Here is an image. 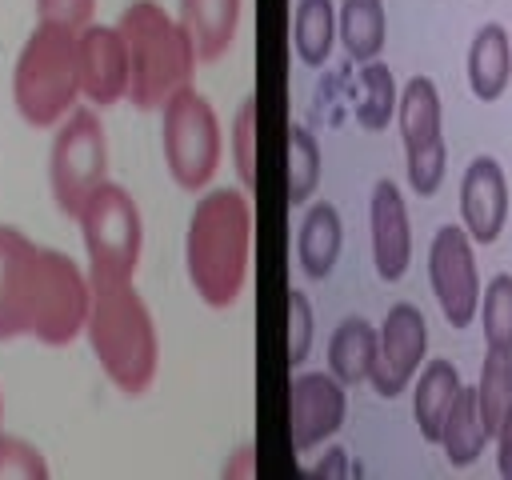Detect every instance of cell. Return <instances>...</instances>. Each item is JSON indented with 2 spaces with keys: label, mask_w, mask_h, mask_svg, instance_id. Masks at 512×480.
<instances>
[{
  "label": "cell",
  "mask_w": 512,
  "mask_h": 480,
  "mask_svg": "<svg viewBox=\"0 0 512 480\" xmlns=\"http://www.w3.org/2000/svg\"><path fill=\"white\" fill-rule=\"evenodd\" d=\"M252 256V204L236 188H212L196 200L188 236H184V268L196 296L208 308H228L244 292Z\"/></svg>",
  "instance_id": "cell-1"
},
{
  "label": "cell",
  "mask_w": 512,
  "mask_h": 480,
  "mask_svg": "<svg viewBox=\"0 0 512 480\" xmlns=\"http://www.w3.org/2000/svg\"><path fill=\"white\" fill-rule=\"evenodd\" d=\"M88 344L92 356L100 360L104 376L124 392L140 396L156 380L160 364V344H156V324L140 292L128 284H100L92 288V308H88Z\"/></svg>",
  "instance_id": "cell-2"
},
{
  "label": "cell",
  "mask_w": 512,
  "mask_h": 480,
  "mask_svg": "<svg viewBox=\"0 0 512 480\" xmlns=\"http://www.w3.org/2000/svg\"><path fill=\"white\" fill-rule=\"evenodd\" d=\"M120 36L128 48V100L140 112L164 108L172 92L192 84L196 72V48L180 20L168 16L164 4L156 0H132L120 12Z\"/></svg>",
  "instance_id": "cell-3"
},
{
  "label": "cell",
  "mask_w": 512,
  "mask_h": 480,
  "mask_svg": "<svg viewBox=\"0 0 512 480\" xmlns=\"http://www.w3.org/2000/svg\"><path fill=\"white\" fill-rule=\"evenodd\" d=\"M76 96H80L76 32L60 24H36L12 68L16 112L32 128H52L76 108Z\"/></svg>",
  "instance_id": "cell-4"
},
{
  "label": "cell",
  "mask_w": 512,
  "mask_h": 480,
  "mask_svg": "<svg viewBox=\"0 0 512 480\" xmlns=\"http://www.w3.org/2000/svg\"><path fill=\"white\" fill-rule=\"evenodd\" d=\"M76 224H80L84 252H88V284L92 288L128 284L136 276L140 248H144L140 208L128 196V188L104 180L76 212Z\"/></svg>",
  "instance_id": "cell-5"
},
{
  "label": "cell",
  "mask_w": 512,
  "mask_h": 480,
  "mask_svg": "<svg viewBox=\"0 0 512 480\" xmlns=\"http://www.w3.org/2000/svg\"><path fill=\"white\" fill-rule=\"evenodd\" d=\"M160 132H164V164L168 176L184 192H204L220 168V120L216 108L184 84L172 92L160 108Z\"/></svg>",
  "instance_id": "cell-6"
},
{
  "label": "cell",
  "mask_w": 512,
  "mask_h": 480,
  "mask_svg": "<svg viewBox=\"0 0 512 480\" xmlns=\"http://www.w3.org/2000/svg\"><path fill=\"white\" fill-rule=\"evenodd\" d=\"M108 180V140L104 124L92 108H72L48 152V184L52 200L64 216L76 220L84 200Z\"/></svg>",
  "instance_id": "cell-7"
},
{
  "label": "cell",
  "mask_w": 512,
  "mask_h": 480,
  "mask_svg": "<svg viewBox=\"0 0 512 480\" xmlns=\"http://www.w3.org/2000/svg\"><path fill=\"white\" fill-rule=\"evenodd\" d=\"M92 308V284L80 264L56 248L36 252V284H32V336L48 348L72 344Z\"/></svg>",
  "instance_id": "cell-8"
},
{
  "label": "cell",
  "mask_w": 512,
  "mask_h": 480,
  "mask_svg": "<svg viewBox=\"0 0 512 480\" xmlns=\"http://www.w3.org/2000/svg\"><path fill=\"white\" fill-rule=\"evenodd\" d=\"M428 280H432L444 320L452 328L472 324V316L480 308V272H476L472 236L464 232V224L436 228L432 248H428Z\"/></svg>",
  "instance_id": "cell-9"
},
{
  "label": "cell",
  "mask_w": 512,
  "mask_h": 480,
  "mask_svg": "<svg viewBox=\"0 0 512 480\" xmlns=\"http://www.w3.org/2000/svg\"><path fill=\"white\" fill-rule=\"evenodd\" d=\"M424 352H428L424 312L408 300L392 304L384 324L376 328V356H372V372H368V384L376 388V396H384V400L400 396L416 380Z\"/></svg>",
  "instance_id": "cell-10"
},
{
  "label": "cell",
  "mask_w": 512,
  "mask_h": 480,
  "mask_svg": "<svg viewBox=\"0 0 512 480\" xmlns=\"http://www.w3.org/2000/svg\"><path fill=\"white\" fill-rule=\"evenodd\" d=\"M348 412L344 384L332 372H300L288 384V428H292V448L312 452L324 444L332 432H340Z\"/></svg>",
  "instance_id": "cell-11"
},
{
  "label": "cell",
  "mask_w": 512,
  "mask_h": 480,
  "mask_svg": "<svg viewBox=\"0 0 512 480\" xmlns=\"http://www.w3.org/2000/svg\"><path fill=\"white\" fill-rule=\"evenodd\" d=\"M36 252L20 228L0 224V340L32 336V284H36Z\"/></svg>",
  "instance_id": "cell-12"
},
{
  "label": "cell",
  "mask_w": 512,
  "mask_h": 480,
  "mask_svg": "<svg viewBox=\"0 0 512 480\" xmlns=\"http://www.w3.org/2000/svg\"><path fill=\"white\" fill-rule=\"evenodd\" d=\"M76 68L80 92L92 104H116L128 96V48L120 28L88 24L76 32Z\"/></svg>",
  "instance_id": "cell-13"
},
{
  "label": "cell",
  "mask_w": 512,
  "mask_h": 480,
  "mask_svg": "<svg viewBox=\"0 0 512 480\" xmlns=\"http://www.w3.org/2000/svg\"><path fill=\"white\" fill-rule=\"evenodd\" d=\"M508 220V180L496 156H476L460 176V224L476 244L500 240Z\"/></svg>",
  "instance_id": "cell-14"
},
{
  "label": "cell",
  "mask_w": 512,
  "mask_h": 480,
  "mask_svg": "<svg viewBox=\"0 0 512 480\" xmlns=\"http://www.w3.org/2000/svg\"><path fill=\"white\" fill-rule=\"evenodd\" d=\"M368 224H372V264L380 280H400L412 260V224L404 196L392 180H376L372 204H368Z\"/></svg>",
  "instance_id": "cell-15"
},
{
  "label": "cell",
  "mask_w": 512,
  "mask_h": 480,
  "mask_svg": "<svg viewBox=\"0 0 512 480\" xmlns=\"http://www.w3.org/2000/svg\"><path fill=\"white\" fill-rule=\"evenodd\" d=\"M180 28L188 32L196 60L212 64L220 60L232 40H236V24H240V0H180Z\"/></svg>",
  "instance_id": "cell-16"
},
{
  "label": "cell",
  "mask_w": 512,
  "mask_h": 480,
  "mask_svg": "<svg viewBox=\"0 0 512 480\" xmlns=\"http://www.w3.org/2000/svg\"><path fill=\"white\" fill-rule=\"evenodd\" d=\"M340 244H344V224H340L336 204L316 200L304 212L300 232H296V260H300L304 276L308 280H324L340 260Z\"/></svg>",
  "instance_id": "cell-17"
},
{
  "label": "cell",
  "mask_w": 512,
  "mask_h": 480,
  "mask_svg": "<svg viewBox=\"0 0 512 480\" xmlns=\"http://www.w3.org/2000/svg\"><path fill=\"white\" fill-rule=\"evenodd\" d=\"M512 80V36L500 24H484L468 44V88L476 100L492 104Z\"/></svg>",
  "instance_id": "cell-18"
},
{
  "label": "cell",
  "mask_w": 512,
  "mask_h": 480,
  "mask_svg": "<svg viewBox=\"0 0 512 480\" xmlns=\"http://www.w3.org/2000/svg\"><path fill=\"white\" fill-rule=\"evenodd\" d=\"M460 392V372L452 360H428L420 372H416V384H412V420L420 428V436L428 444L440 440V424L452 408Z\"/></svg>",
  "instance_id": "cell-19"
},
{
  "label": "cell",
  "mask_w": 512,
  "mask_h": 480,
  "mask_svg": "<svg viewBox=\"0 0 512 480\" xmlns=\"http://www.w3.org/2000/svg\"><path fill=\"white\" fill-rule=\"evenodd\" d=\"M488 440L492 436H488L484 416L476 408V388H464L460 384V392H456V400H452V408H448V416L440 424V440L436 444L444 448V456H448L452 468H464V464H472L484 452Z\"/></svg>",
  "instance_id": "cell-20"
},
{
  "label": "cell",
  "mask_w": 512,
  "mask_h": 480,
  "mask_svg": "<svg viewBox=\"0 0 512 480\" xmlns=\"http://www.w3.org/2000/svg\"><path fill=\"white\" fill-rule=\"evenodd\" d=\"M396 120H400V140H404V152L412 148H424L432 140H444L440 136V92L428 76H412L400 92V104H396Z\"/></svg>",
  "instance_id": "cell-21"
},
{
  "label": "cell",
  "mask_w": 512,
  "mask_h": 480,
  "mask_svg": "<svg viewBox=\"0 0 512 480\" xmlns=\"http://www.w3.org/2000/svg\"><path fill=\"white\" fill-rule=\"evenodd\" d=\"M372 356H376V328L364 316H348L336 324V332L328 336V372L340 384H360L372 372Z\"/></svg>",
  "instance_id": "cell-22"
},
{
  "label": "cell",
  "mask_w": 512,
  "mask_h": 480,
  "mask_svg": "<svg viewBox=\"0 0 512 480\" xmlns=\"http://www.w3.org/2000/svg\"><path fill=\"white\" fill-rule=\"evenodd\" d=\"M340 44L344 52L364 64L376 60L384 48V32H388V16H384V0H340Z\"/></svg>",
  "instance_id": "cell-23"
},
{
  "label": "cell",
  "mask_w": 512,
  "mask_h": 480,
  "mask_svg": "<svg viewBox=\"0 0 512 480\" xmlns=\"http://www.w3.org/2000/svg\"><path fill=\"white\" fill-rule=\"evenodd\" d=\"M336 44V8L332 0H300L292 16V48L308 68H320Z\"/></svg>",
  "instance_id": "cell-24"
},
{
  "label": "cell",
  "mask_w": 512,
  "mask_h": 480,
  "mask_svg": "<svg viewBox=\"0 0 512 480\" xmlns=\"http://www.w3.org/2000/svg\"><path fill=\"white\" fill-rule=\"evenodd\" d=\"M396 104H400V92H396L392 68L380 64V60H364L360 92H356V120H360V128H368V132L388 128L392 116H396Z\"/></svg>",
  "instance_id": "cell-25"
},
{
  "label": "cell",
  "mask_w": 512,
  "mask_h": 480,
  "mask_svg": "<svg viewBox=\"0 0 512 480\" xmlns=\"http://www.w3.org/2000/svg\"><path fill=\"white\" fill-rule=\"evenodd\" d=\"M472 388H476V408L484 416V428H488V436H496L504 412L512 408V352L488 348V356L480 364V380Z\"/></svg>",
  "instance_id": "cell-26"
},
{
  "label": "cell",
  "mask_w": 512,
  "mask_h": 480,
  "mask_svg": "<svg viewBox=\"0 0 512 480\" xmlns=\"http://www.w3.org/2000/svg\"><path fill=\"white\" fill-rule=\"evenodd\" d=\"M320 184V144L304 124H288V204H304Z\"/></svg>",
  "instance_id": "cell-27"
},
{
  "label": "cell",
  "mask_w": 512,
  "mask_h": 480,
  "mask_svg": "<svg viewBox=\"0 0 512 480\" xmlns=\"http://www.w3.org/2000/svg\"><path fill=\"white\" fill-rule=\"evenodd\" d=\"M480 328H484V348L512 352V276L500 272L480 288Z\"/></svg>",
  "instance_id": "cell-28"
},
{
  "label": "cell",
  "mask_w": 512,
  "mask_h": 480,
  "mask_svg": "<svg viewBox=\"0 0 512 480\" xmlns=\"http://www.w3.org/2000/svg\"><path fill=\"white\" fill-rule=\"evenodd\" d=\"M232 164L240 184L252 192L256 188V96H244L232 116Z\"/></svg>",
  "instance_id": "cell-29"
},
{
  "label": "cell",
  "mask_w": 512,
  "mask_h": 480,
  "mask_svg": "<svg viewBox=\"0 0 512 480\" xmlns=\"http://www.w3.org/2000/svg\"><path fill=\"white\" fill-rule=\"evenodd\" d=\"M404 156H408V184H412V192L416 196H436V188L444 180V160H448L444 140H432V144L412 148Z\"/></svg>",
  "instance_id": "cell-30"
},
{
  "label": "cell",
  "mask_w": 512,
  "mask_h": 480,
  "mask_svg": "<svg viewBox=\"0 0 512 480\" xmlns=\"http://www.w3.org/2000/svg\"><path fill=\"white\" fill-rule=\"evenodd\" d=\"M312 348V304L304 292H288V364H304Z\"/></svg>",
  "instance_id": "cell-31"
},
{
  "label": "cell",
  "mask_w": 512,
  "mask_h": 480,
  "mask_svg": "<svg viewBox=\"0 0 512 480\" xmlns=\"http://www.w3.org/2000/svg\"><path fill=\"white\" fill-rule=\"evenodd\" d=\"M0 476H32V480H44L48 476V464H44V456L28 440L0 436Z\"/></svg>",
  "instance_id": "cell-32"
},
{
  "label": "cell",
  "mask_w": 512,
  "mask_h": 480,
  "mask_svg": "<svg viewBox=\"0 0 512 480\" xmlns=\"http://www.w3.org/2000/svg\"><path fill=\"white\" fill-rule=\"evenodd\" d=\"M96 12V0H36V20L40 24H60V28H88Z\"/></svg>",
  "instance_id": "cell-33"
},
{
  "label": "cell",
  "mask_w": 512,
  "mask_h": 480,
  "mask_svg": "<svg viewBox=\"0 0 512 480\" xmlns=\"http://www.w3.org/2000/svg\"><path fill=\"white\" fill-rule=\"evenodd\" d=\"M496 472L504 476V480H512V408L504 412V420H500V428H496Z\"/></svg>",
  "instance_id": "cell-34"
},
{
  "label": "cell",
  "mask_w": 512,
  "mask_h": 480,
  "mask_svg": "<svg viewBox=\"0 0 512 480\" xmlns=\"http://www.w3.org/2000/svg\"><path fill=\"white\" fill-rule=\"evenodd\" d=\"M224 472H228V476H240V472H244V476H252V444H244V448H240V460H236V464H228Z\"/></svg>",
  "instance_id": "cell-35"
},
{
  "label": "cell",
  "mask_w": 512,
  "mask_h": 480,
  "mask_svg": "<svg viewBox=\"0 0 512 480\" xmlns=\"http://www.w3.org/2000/svg\"><path fill=\"white\" fill-rule=\"evenodd\" d=\"M340 468H344V452H340V448H332V456H328L324 464H316L312 472H316V476H328V472H340Z\"/></svg>",
  "instance_id": "cell-36"
},
{
  "label": "cell",
  "mask_w": 512,
  "mask_h": 480,
  "mask_svg": "<svg viewBox=\"0 0 512 480\" xmlns=\"http://www.w3.org/2000/svg\"><path fill=\"white\" fill-rule=\"evenodd\" d=\"M0 420H4V396H0Z\"/></svg>",
  "instance_id": "cell-37"
}]
</instances>
